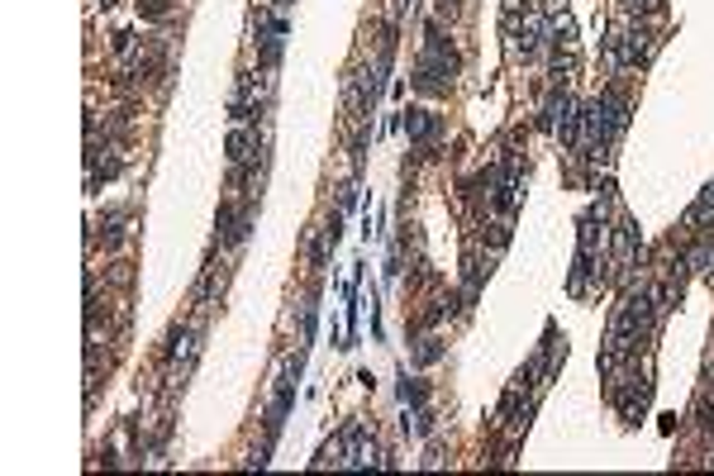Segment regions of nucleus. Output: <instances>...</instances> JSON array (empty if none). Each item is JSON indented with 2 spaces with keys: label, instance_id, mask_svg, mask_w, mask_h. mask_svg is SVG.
Segmentation results:
<instances>
[{
  "label": "nucleus",
  "instance_id": "2",
  "mask_svg": "<svg viewBox=\"0 0 714 476\" xmlns=\"http://www.w3.org/2000/svg\"><path fill=\"white\" fill-rule=\"evenodd\" d=\"M401 124H405V134H410V143H434L438 134H444V119H438L434 110H424V106H410Z\"/></svg>",
  "mask_w": 714,
  "mask_h": 476
},
{
  "label": "nucleus",
  "instance_id": "6",
  "mask_svg": "<svg viewBox=\"0 0 714 476\" xmlns=\"http://www.w3.org/2000/svg\"><path fill=\"white\" fill-rule=\"evenodd\" d=\"M424 396H429V390H424V381L401 377V400H405V405H424Z\"/></svg>",
  "mask_w": 714,
  "mask_h": 476
},
{
  "label": "nucleus",
  "instance_id": "5",
  "mask_svg": "<svg viewBox=\"0 0 714 476\" xmlns=\"http://www.w3.org/2000/svg\"><path fill=\"white\" fill-rule=\"evenodd\" d=\"M124 224H129V219H124L119 210H115V215H105V219H100V229H105L100 238H105V248H119V238H124Z\"/></svg>",
  "mask_w": 714,
  "mask_h": 476
},
{
  "label": "nucleus",
  "instance_id": "7",
  "mask_svg": "<svg viewBox=\"0 0 714 476\" xmlns=\"http://www.w3.org/2000/svg\"><path fill=\"white\" fill-rule=\"evenodd\" d=\"M444 348H438V339H419V348H414V362H434Z\"/></svg>",
  "mask_w": 714,
  "mask_h": 476
},
{
  "label": "nucleus",
  "instance_id": "4",
  "mask_svg": "<svg viewBox=\"0 0 714 476\" xmlns=\"http://www.w3.org/2000/svg\"><path fill=\"white\" fill-rule=\"evenodd\" d=\"M686 267H690V272H714V238H700L696 248H690Z\"/></svg>",
  "mask_w": 714,
  "mask_h": 476
},
{
  "label": "nucleus",
  "instance_id": "1",
  "mask_svg": "<svg viewBox=\"0 0 714 476\" xmlns=\"http://www.w3.org/2000/svg\"><path fill=\"white\" fill-rule=\"evenodd\" d=\"M343 448H348L343 467H372V462H376V443L367 439V424H362V420H352V424H348Z\"/></svg>",
  "mask_w": 714,
  "mask_h": 476
},
{
  "label": "nucleus",
  "instance_id": "3",
  "mask_svg": "<svg viewBox=\"0 0 714 476\" xmlns=\"http://www.w3.org/2000/svg\"><path fill=\"white\" fill-rule=\"evenodd\" d=\"M610 234H615V243H610V258H615V267H628V262H634V253H638V224L628 219V215H619Z\"/></svg>",
  "mask_w": 714,
  "mask_h": 476
}]
</instances>
